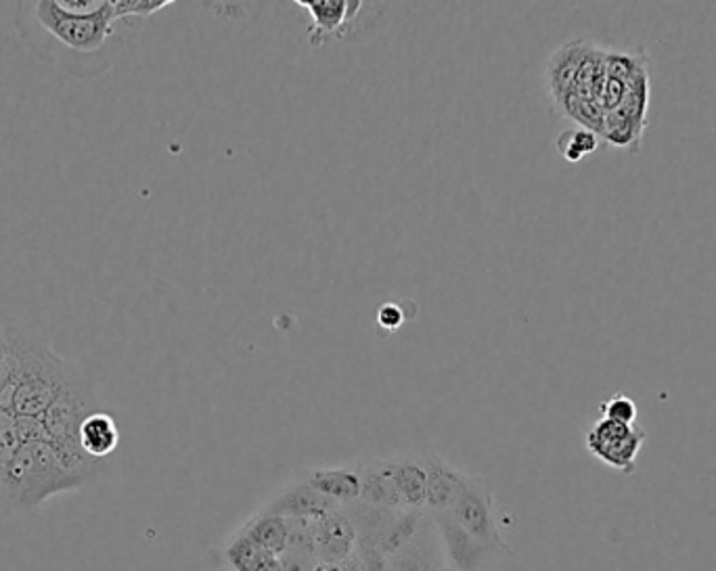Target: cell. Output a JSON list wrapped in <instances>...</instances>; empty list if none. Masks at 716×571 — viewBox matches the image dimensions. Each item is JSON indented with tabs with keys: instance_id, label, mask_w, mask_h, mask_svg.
Wrapping results in <instances>:
<instances>
[{
	"instance_id": "obj_1",
	"label": "cell",
	"mask_w": 716,
	"mask_h": 571,
	"mask_svg": "<svg viewBox=\"0 0 716 571\" xmlns=\"http://www.w3.org/2000/svg\"><path fill=\"white\" fill-rule=\"evenodd\" d=\"M9 360L0 373V411L42 416L80 371L32 331L7 327Z\"/></svg>"
},
{
	"instance_id": "obj_2",
	"label": "cell",
	"mask_w": 716,
	"mask_h": 571,
	"mask_svg": "<svg viewBox=\"0 0 716 571\" xmlns=\"http://www.w3.org/2000/svg\"><path fill=\"white\" fill-rule=\"evenodd\" d=\"M606 55L608 49L599 44L572 40L557 49L545 70L547 93L557 114L599 138L603 130L601 95L606 84Z\"/></svg>"
},
{
	"instance_id": "obj_3",
	"label": "cell",
	"mask_w": 716,
	"mask_h": 571,
	"mask_svg": "<svg viewBox=\"0 0 716 571\" xmlns=\"http://www.w3.org/2000/svg\"><path fill=\"white\" fill-rule=\"evenodd\" d=\"M86 484L70 472L49 442L23 444L0 473V498L15 509H34L44 500Z\"/></svg>"
},
{
	"instance_id": "obj_4",
	"label": "cell",
	"mask_w": 716,
	"mask_h": 571,
	"mask_svg": "<svg viewBox=\"0 0 716 571\" xmlns=\"http://www.w3.org/2000/svg\"><path fill=\"white\" fill-rule=\"evenodd\" d=\"M34 15L40 25L61 44L78 53H95L107 42L114 32V13L112 2L107 7L88 18L72 15L60 9L57 0H40L34 7Z\"/></svg>"
},
{
	"instance_id": "obj_5",
	"label": "cell",
	"mask_w": 716,
	"mask_h": 571,
	"mask_svg": "<svg viewBox=\"0 0 716 571\" xmlns=\"http://www.w3.org/2000/svg\"><path fill=\"white\" fill-rule=\"evenodd\" d=\"M650 105H652V67L643 70L631 82L626 95L617 107L610 114H606L601 140L629 154H639L647 130Z\"/></svg>"
},
{
	"instance_id": "obj_6",
	"label": "cell",
	"mask_w": 716,
	"mask_h": 571,
	"mask_svg": "<svg viewBox=\"0 0 716 571\" xmlns=\"http://www.w3.org/2000/svg\"><path fill=\"white\" fill-rule=\"evenodd\" d=\"M645 440L647 434L639 423L624 425L617 421L599 419L585 437V444L597 461H601L610 469L629 475L635 472L636 456L641 453Z\"/></svg>"
},
{
	"instance_id": "obj_7",
	"label": "cell",
	"mask_w": 716,
	"mask_h": 571,
	"mask_svg": "<svg viewBox=\"0 0 716 571\" xmlns=\"http://www.w3.org/2000/svg\"><path fill=\"white\" fill-rule=\"evenodd\" d=\"M451 512L459 528L470 533L480 547L484 549L505 547L495 519L493 494L488 493V488L476 477L470 475L465 488L461 490L455 505L451 507Z\"/></svg>"
},
{
	"instance_id": "obj_8",
	"label": "cell",
	"mask_w": 716,
	"mask_h": 571,
	"mask_svg": "<svg viewBox=\"0 0 716 571\" xmlns=\"http://www.w3.org/2000/svg\"><path fill=\"white\" fill-rule=\"evenodd\" d=\"M294 4L308 11L313 20L308 28V42L313 46H320L325 40L341 34L365 7L362 0H296Z\"/></svg>"
},
{
	"instance_id": "obj_9",
	"label": "cell",
	"mask_w": 716,
	"mask_h": 571,
	"mask_svg": "<svg viewBox=\"0 0 716 571\" xmlns=\"http://www.w3.org/2000/svg\"><path fill=\"white\" fill-rule=\"evenodd\" d=\"M336 503L327 500L325 496L315 493L304 479L289 486L287 490L278 494L277 498L264 509L266 512L278 515L283 519H306V521H318L327 517L329 512L336 511Z\"/></svg>"
},
{
	"instance_id": "obj_10",
	"label": "cell",
	"mask_w": 716,
	"mask_h": 571,
	"mask_svg": "<svg viewBox=\"0 0 716 571\" xmlns=\"http://www.w3.org/2000/svg\"><path fill=\"white\" fill-rule=\"evenodd\" d=\"M378 465L392 479L407 507H425L428 472L421 456H394L378 461Z\"/></svg>"
},
{
	"instance_id": "obj_11",
	"label": "cell",
	"mask_w": 716,
	"mask_h": 571,
	"mask_svg": "<svg viewBox=\"0 0 716 571\" xmlns=\"http://www.w3.org/2000/svg\"><path fill=\"white\" fill-rule=\"evenodd\" d=\"M425 472H428V498L425 507L432 509H451L455 505L461 490L465 488L470 475L459 472L453 465H449L438 454H425L421 456Z\"/></svg>"
},
{
	"instance_id": "obj_12",
	"label": "cell",
	"mask_w": 716,
	"mask_h": 571,
	"mask_svg": "<svg viewBox=\"0 0 716 571\" xmlns=\"http://www.w3.org/2000/svg\"><path fill=\"white\" fill-rule=\"evenodd\" d=\"M304 482L327 500L344 505L360 498L362 472L355 467H323L306 473Z\"/></svg>"
},
{
	"instance_id": "obj_13",
	"label": "cell",
	"mask_w": 716,
	"mask_h": 571,
	"mask_svg": "<svg viewBox=\"0 0 716 571\" xmlns=\"http://www.w3.org/2000/svg\"><path fill=\"white\" fill-rule=\"evenodd\" d=\"M78 442L82 453L101 463L118 448L119 430L116 419L103 411L88 414L80 425Z\"/></svg>"
},
{
	"instance_id": "obj_14",
	"label": "cell",
	"mask_w": 716,
	"mask_h": 571,
	"mask_svg": "<svg viewBox=\"0 0 716 571\" xmlns=\"http://www.w3.org/2000/svg\"><path fill=\"white\" fill-rule=\"evenodd\" d=\"M313 536H315V551L331 561L346 559L357 542L355 528L350 526V521L336 511L313 524Z\"/></svg>"
},
{
	"instance_id": "obj_15",
	"label": "cell",
	"mask_w": 716,
	"mask_h": 571,
	"mask_svg": "<svg viewBox=\"0 0 716 571\" xmlns=\"http://www.w3.org/2000/svg\"><path fill=\"white\" fill-rule=\"evenodd\" d=\"M224 557L233 571H283L281 557L260 549L245 533H238Z\"/></svg>"
},
{
	"instance_id": "obj_16",
	"label": "cell",
	"mask_w": 716,
	"mask_h": 571,
	"mask_svg": "<svg viewBox=\"0 0 716 571\" xmlns=\"http://www.w3.org/2000/svg\"><path fill=\"white\" fill-rule=\"evenodd\" d=\"M241 533H245L254 544H259L260 549L281 557L289 542V521L273 512L264 511L260 512L259 517L250 519Z\"/></svg>"
},
{
	"instance_id": "obj_17",
	"label": "cell",
	"mask_w": 716,
	"mask_h": 571,
	"mask_svg": "<svg viewBox=\"0 0 716 571\" xmlns=\"http://www.w3.org/2000/svg\"><path fill=\"white\" fill-rule=\"evenodd\" d=\"M360 500L373 507H388V509H400L407 507L402 496L392 484V479L381 472L378 463L362 469V488H360Z\"/></svg>"
},
{
	"instance_id": "obj_18",
	"label": "cell",
	"mask_w": 716,
	"mask_h": 571,
	"mask_svg": "<svg viewBox=\"0 0 716 571\" xmlns=\"http://www.w3.org/2000/svg\"><path fill=\"white\" fill-rule=\"evenodd\" d=\"M442 532H444V538H446V547H449V552L455 561L459 571H472L480 563V557L482 552L486 551L484 547H480L476 540L461 530L455 519H446L444 526H442Z\"/></svg>"
},
{
	"instance_id": "obj_19",
	"label": "cell",
	"mask_w": 716,
	"mask_h": 571,
	"mask_svg": "<svg viewBox=\"0 0 716 571\" xmlns=\"http://www.w3.org/2000/svg\"><path fill=\"white\" fill-rule=\"evenodd\" d=\"M599 145H601V138L585 128H568L556 140L559 156L570 163H578V161L593 156L599 149Z\"/></svg>"
},
{
	"instance_id": "obj_20",
	"label": "cell",
	"mask_w": 716,
	"mask_h": 571,
	"mask_svg": "<svg viewBox=\"0 0 716 571\" xmlns=\"http://www.w3.org/2000/svg\"><path fill=\"white\" fill-rule=\"evenodd\" d=\"M21 446L18 416L9 411H0V473L7 469Z\"/></svg>"
},
{
	"instance_id": "obj_21",
	"label": "cell",
	"mask_w": 716,
	"mask_h": 571,
	"mask_svg": "<svg viewBox=\"0 0 716 571\" xmlns=\"http://www.w3.org/2000/svg\"><path fill=\"white\" fill-rule=\"evenodd\" d=\"M114 20L124 18H151L161 9L170 7L172 0H109Z\"/></svg>"
},
{
	"instance_id": "obj_22",
	"label": "cell",
	"mask_w": 716,
	"mask_h": 571,
	"mask_svg": "<svg viewBox=\"0 0 716 571\" xmlns=\"http://www.w3.org/2000/svg\"><path fill=\"white\" fill-rule=\"evenodd\" d=\"M601 419L608 421H617V423H624V425H635L636 423V404L633 398L624 394H614L610 400H606L599 406Z\"/></svg>"
},
{
	"instance_id": "obj_23",
	"label": "cell",
	"mask_w": 716,
	"mask_h": 571,
	"mask_svg": "<svg viewBox=\"0 0 716 571\" xmlns=\"http://www.w3.org/2000/svg\"><path fill=\"white\" fill-rule=\"evenodd\" d=\"M18 430H20L21 444L49 442V434L40 416H18Z\"/></svg>"
},
{
	"instance_id": "obj_24",
	"label": "cell",
	"mask_w": 716,
	"mask_h": 571,
	"mask_svg": "<svg viewBox=\"0 0 716 571\" xmlns=\"http://www.w3.org/2000/svg\"><path fill=\"white\" fill-rule=\"evenodd\" d=\"M107 2L109 0H57L60 9H63L65 13L82 15V18L101 13L107 7Z\"/></svg>"
},
{
	"instance_id": "obj_25",
	"label": "cell",
	"mask_w": 716,
	"mask_h": 571,
	"mask_svg": "<svg viewBox=\"0 0 716 571\" xmlns=\"http://www.w3.org/2000/svg\"><path fill=\"white\" fill-rule=\"evenodd\" d=\"M378 325L386 331H397L404 322V313L398 304H383L378 310Z\"/></svg>"
},
{
	"instance_id": "obj_26",
	"label": "cell",
	"mask_w": 716,
	"mask_h": 571,
	"mask_svg": "<svg viewBox=\"0 0 716 571\" xmlns=\"http://www.w3.org/2000/svg\"><path fill=\"white\" fill-rule=\"evenodd\" d=\"M9 360V337H7V327H0V373L7 367Z\"/></svg>"
}]
</instances>
